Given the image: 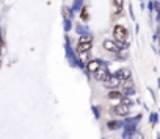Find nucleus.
<instances>
[{
  "mask_svg": "<svg viewBox=\"0 0 160 139\" xmlns=\"http://www.w3.org/2000/svg\"><path fill=\"white\" fill-rule=\"evenodd\" d=\"M93 45V39L88 38V36H83V38H80L78 39V44H77V52L78 53H85L91 49Z\"/></svg>",
  "mask_w": 160,
  "mask_h": 139,
  "instance_id": "nucleus-1",
  "label": "nucleus"
},
{
  "mask_svg": "<svg viewBox=\"0 0 160 139\" xmlns=\"http://www.w3.org/2000/svg\"><path fill=\"white\" fill-rule=\"evenodd\" d=\"M113 36H115V39L118 42H126V39H127V30H126V27L116 25L113 28Z\"/></svg>",
  "mask_w": 160,
  "mask_h": 139,
  "instance_id": "nucleus-2",
  "label": "nucleus"
},
{
  "mask_svg": "<svg viewBox=\"0 0 160 139\" xmlns=\"http://www.w3.org/2000/svg\"><path fill=\"white\" fill-rule=\"evenodd\" d=\"M122 5H124V0H112V17L118 19L122 13Z\"/></svg>",
  "mask_w": 160,
  "mask_h": 139,
  "instance_id": "nucleus-3",
  "label": "nucleus"
},
{
  "mask_svg": "<svg viewBox=\"0 0 160 139\" xmlns=\"http://www.w3.org/2000/svg\"><path fill=\"white\" fill-rule=\"evenodd\" d=\"M119 85H121V80H119L116 75H110V77L104 81V86H105V88H108L110 91H112V89H116Z\"/></svg>",
  "mask_w": 160,
  "mask_h": 139,
  "instance_id": "nucleus-4",
  "label": "nucleus"
},
{
  "mask_svg": "<svg viewBox=\"0 0 160 139\" xmlns=\"http://www.w3.org/2000/svg\"><path fill=\"white\" fill-rule=\"evenodd\" d=\"M112 113H113V114H116V116H127V114H129V106H127V105H124V103L116 105V106L112 109Z\"/></svg>",
  "mask_w": 160,
  "mask_h": 139,
  "instance_id": "nucleus-5",
  "label": "nucleus"
},
{
  "mask_svg": "<svg viewBox=\"0 0 160 139\" xmlns=\"http://www.w3.org/2000/svg\"><path fill=\"white\" fill-rule=\"evenodd\" d=\"M110 77V72H108V69L107 67H99V71L96 72V78L98 80H102V83Z\"/></svg>",
  "mask_w": 160,
  "mask_h": 139,
  "instance_id": "nucleus-6",
  "label": "nucleus"
},
{
  "mask_svg": "<svg viewBox=\"0 0 160 139\" xmlns=\"http://www.w3.org/2000/svg\"><path fill=\"white\" fill-rule=\"evenodd\" d=\"M108 99H110V100H116V102H122L124 94H122L121 91H118V89H112V91L108 92Z\"/></svg>",
  "mask_w": 160,
  "mask_h": 139,
  "instance_id": "nucleus-7",
  "label": "nucleus"
},
{
  "mask_svg": "<svg viewBox=\"0 0 160 139\" xmlns=\"http://www.w3.org/2000/svg\"><path fill=\"white\" fill-rule=\"evenodd\" d=\"M99 67H101V63H99L98 59H93V61H90V63H88V66H87L88 72H91V74H96V72L99 71Z\"/></svg>",
  "mask_w": 160,
  "mask_h": 139,
  "instance_id": "nucleus-8",
  "label": "nucleus"
},
{
  "mask_svg": "<svg viewBox=\"0 0 160 139\" xmlns=\"http://www.w3.org/2000/svg\"><path fill=\"white\" fill-rule=\"evenodd\" d=\"M116 77H118L121 81H127V80H130V72L127 71V69H121V71L116 74Z\"/></svg>",
  "mask_w": 160,
  "mask_h": 139,
  "instance_id": "nucleus-9",
  "label": "nucleus"
},
{
  "mask_svg": "<svg viewBox=\"0 0 160 139\" xmlns=\"http://www.w3.org/2000/svg\"><path fill=\"white\" fill-rule=\"evenodd\" d=\"M104 49H107V50H112V52H115L118 47H116V44L113 42V41H105L104 42Z\"/></svg>",
  "mask_w": 160,
  "mask_h": 139,
  "instance_id": "nucleus-10",
  "label": "nucleus"
},
{
  "mask_svg": "<svg viewBox=\"0 0 160 139\" xmlns=\"http://www.w3.org/2000/svg\"><path fill=\"white\" fill-rule=\"evenodd\" d=\"M88 16H90V14H88V8L85 7V8L82 10V21H88Z\"/></svg>",
  "mask_w": 160,
  "mask_h": 139,
  "instance_id": "nucleus-11",
  "label": "nucleus"
},
{
  "mask_svg": "<svg viewBox=\"0 0 160 139\" xmlns=\"http://www.w3.org/2000/svg\"><path fill=\"white\" fill-rule=\"evenodd\" d=\"M63 14L66 16V19H69V17H71V11H69L68 8H63Z\"/></svg>",
  "mask_w": 160,
  "mask_h": 139,
  "instance_id": "nucleus-12",
  "label": "nucleus"
},
{
  "mask_svg": "<svg viewBox=\"0 0 160 139\" xmlns=\"http://www.w3.org/2000/svg\"><path fill=\"white\" fill-rule=\"evenodd\" d=\"M116 127H118L116 122H108V128H116Z\"/></svg>",
  "mask_w": 160,
  "mask_h": 139,
  "instance_id": "nucleus-13",
  "label": "nucleus"
},
{
  "mask_svg": "<svg viewBox=\"0 0 160 139\" xmlns=\"http://www.w3.org/2000/svg\"><path fill=\"white\" fill-rule=\"evenodd\" d=\"M3 47V39H2V36H0V49Z\"/></svg>",
  "mask_w": 160,
  "mask_h": 139,
  "instance_id": "nucleus-14",
  "label": "nucleus"
},
{
  "mask_svg": "<svg viewBox=\"0 0 160 139\" xmlns=\"http://www.w3.org/2000/svg\"><path fill=\"white\" fill-rule=\"evenodd\" d=\"M0 66H2V63H0Z\"/></svg>",
  "mask_w": 160,
  "mask_h": 139,
  "instance_id": "nucleus-15",
  "label": "nucleus"
}]
</instances>
